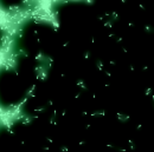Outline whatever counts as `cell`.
I'll return each instance as SVG.
<instances>
[{"instance_id":"6da1fadb","label":"cell","mask_w":154,"mask_h":152,"mask_svg":"<svg viewBox=\"0 0 154 152\" xmlns=\"http://www.w3.org/2000/svg\"><path fill=\"white\" fill-rule=\"evenodd\" d=\"M29 91V79L17 66L0 67V107L11 110L24 101Z\"/></svg>"},{"instance_id":"7a4b0ae2","label":"cell","mask_w":154,"mask_h":152,"mask_svg":"<svg viewBox=\"0 0 154 152\" xmlns=\"http://www.w3.org/2000/svg\"><path fill=\"white\" fill-rule=\"evenodd\" d=\"M29 0H0V8L5 12H16L27 2Z\"/></svg>"},{"instance_id":"3957f363","label":"cell","mask_w":154,"mask_h":152,"mask_svg":"<svg viewBox=\"0 0 154 152\" xmlns=\"http://www.w3.org/2000/svg\"><path fill=\"white\" fill-rule=\"evenodd\" d=\"M5 39H6V33L5 31L0 27V48H2L4 44H5Z\"/></svg>"}]
</instances>
